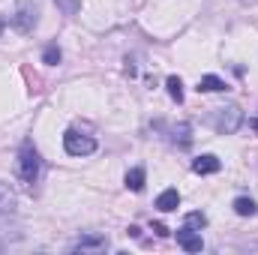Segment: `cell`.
<instances>
[{
	"instance_id": "obj_6",
	"label": "cell",
	"mask_w": 258,
	"mask_h": 255,
	"mask_svg": "<svg viewBox=\"0 0 258 255\" xmlns=\"http://www.w3.org/2000/svg\"><path fill=\"white\" fill-rule=\"evenodd\" d=\"M219 168H222V162H219L216 156H210V153H207V156H198V159L192 162L195 174H216Z\"/></svg>"
},
{
	"instance_id": "obj_14",
	"label": "cell",
	"mask_w": 258,
	"mask_h": 255,
	"mask_svg": "<svg viewBox=\"0 0 258 255\" xmlns=\"http://www.w3.org/2000/svg\"><path fill=\"white\" fill-rule=\"evenodd\" d=\"M54 3L63 9V15H75L81 9V0H54Z\"/></svg>"
},
{
	"instance_id": "obj_5",
	"label": "cell",
	"mask_w": 258,
	"mask_h": 255,
	"mask_svg": "<svg viewBox=\"0 0 258 255\" xmlns=\"http://www.w3.org/2000/svg\"><path fill=\"white\" fill-rule=\"evenodd\" d=\"M177 243L186 249V252H201V234H195V228H189V225H183L180 231H177Z\"/></svg>"
},
{
	"instance_id": "obj_10",
	"label": "cell",
	"mask_w": 258,
	"mask_h": 255,
	"mask_svg": "<svg viewBox=\"0 0 258 255\" xmlns=\"http://www.w3.org/2000/svg\"><path fill=\"white\" fill-rule=\"evenodd\" d=\"M255 201L252 198H234V213H240V216H255Z\"/></svg>"
},
{
	"instance_id": "obj_4",
	"label": "cell",
	"mask_w": 258,
	"mask_h": 255,
	"mask_svg": "<svg viewBox=\"0 0 258 255\" xmlns=\"http://www.w3.org/2000/svg\"><path fill=\"white\" fill-rule=\"evenodd\" d=\"M12 24H15V30H21V33H30L33 30V24H36V6H21L18 9V15L12 18Z\"/></svg>"
},
{
	"instance_id": "obj_20",
	"label": "cell",
	"mask_w": 258,
	"mask_h": 255,
	"mask_svg": "<svg viewBox=\"0 0 258 255\" xmlns=\"http://www.w3.org/2000/svg\"><path fill=\"white\" fill-rule=\"evenodd\" d=\"M240 3H255V0H240Z\"/></svg>"
},
{
	"instance_id": "obj_9",
	"label": "cell",
	"mask_w": 258,
	"mask_h": 255,
	"mask_svg": "<svg viewBox=\"0 0 258 255\" xmlns=\"http://www.w3.org/2000/svg\"><path fill=\"white\" fill-rule=\"evenodd\" d=\"M105 246H108V240L102 234H90V237H81L75 243V249H105Z\"/></svg>"
},
{
	"instance_id": "obj_15",
	"label": "cell",
	"mask_w": 258,
	"mask_h": 255,
	"mask_svg": "<svg viewBox=\"0 0 258 255\" xmlns=\"http://www.w3.org/2000/svg\"><path fill=\"white\" fill-rule=\"evenodd\" d=\"M42 60H45L48 66H57V63H60V48L48 45V48H45V54H42Z\"/></svg>"
},
{
	"instance_id": "obj_3",
	"label": "cell",
	"mask_w": 258,
	"mask_h": 255,
	"mask_svg": "<svg viewBox=\"0 0 258 255\" xmlns=\"http://www.w3.org/2000/svg\"><path fill=\"white\" fill-rule=\"evenodd\" d=\"M63 147H66L69 156H87V153L96 150V141H93L90 135H81V132L69 129V132L63 135Z\"/></svg>"
},
{
	"instance_id": "obj_12",
	"label": "cell",
	"mask_w": 258,
	"mask_h": 255,
	"mask_svg": "<svg viewBox=\"0 0 258 255\" xmlns=\"http://www.w3.org/2000/svg\"><path fill=\"white\" fill-rule=\"evenodd\" d=\"M165 87H168V96H171L174 102H183V84H180L177 75H171V78L165 81Z\"/></svg>"
},
{
	"instance_id": "obj_7",
	"label": "cell",
	"mask_w": 258,
	"mask_h": 255,
	"mask_svg": "<svg viewBox=\"0 0 258 255\" xmlns=\"http://www.w3.org/2000/svg\"><path fill=\"white\" fill-rule=\"evenodd\" d=\"M177 204H180V195H177V189H165L159 198H156V207H159L162 213H168V210H177Z\"/></svg>"
},
{
	"instance_id": "obj_2",
	"label": "cell",
	"mask_w": 258,
	"mask_h": 255,
	"mask_svg": "<svg viewBox=\"0 0 258 255\" xmlns=\"http://www.w3.org/2000/svg\"><path fill=\"white\" fill-rule=\"evenodd\" d=\"M213 129L219 132V135H234L240 123H243V111L237 108V105H225V108H216L213 111Z\"/></svg>"
},
{
	"instance_id": "obj_1",
	"label": "cell",
	"mask_w": 258,
	"mask_h": 255,
	"mask_svg": "<svg viewBox=\"0 0 258 255\" xmlns=\"http://www.w3.org/2000/svg\"><path fill=\"white\" fill-rule=\"evenodd\" d=\"M18 177L27 186H33L39 180V153H36V147L30 141L21 144V153H18Z\"/></svg>"
},
{
	"instance_id": "obj_19",
	"label": "cell",
	"mask_w": 258,
	"mask_h": 255,
	"mask_svg": "<svg viewBox=\"0 0 258 255\" xmlns=\"http://www.w3.org/2000/svg\"><path fill=\"white\" fill-rule=\"evenodd\" d=\"M252 129H255V132H258V117H255V120H252Z\"/></svg>"
},
{
	"instance_id": "obj_18",
	"label": "cell",
	"mask_w": 258,
	"mask_h": 255,
	"mask_svg": "<svg viewBox=\"0 0 258 255\" xmlns=\"http://www.w3.org/2000/svg\"><path fill=\"white\" fill-rule=\"evenodd\" d=\"M153 231H156V234H159V237H168V228H165V225H162V222H153Z\"/></svg>"
},
{
	"instance_id": "obj_16",
	"label": "cell",
	"mask_w": 258,
	"mask_h": 255,
	"mask_svg": "<svg viewBox=\"0 0 258 255\" xmlns=\"http://www.w3.org/2000/svg\"><path fill=\"white\" fill-rule=\"evenodd\" d=\"M186 225H189V228H204V225H207V216H204V213H189V216H186Z\"/></svg>"
},
{
	"instance_id": "obj_11",
	"label": "cell",
	"mask_w": 258,
	"mask_h": 255,
	"mask_svg": "<svg viewBox=\"0 0 258 255\" xmlns=\"http://www.w3.org/2000/svg\"><path fill=\"white\" fill-rule=\"evenodd\" d=\"M126 186L132 192H141L144 189V168H132L126 174Z\"/></svg>"
},
{
	"instance_id": "obj_13",
	"label": "cell",
	"mask_w": 258,
	"mask_h": 255,
	"mask_svg": "<svg viewBox=\"0 0 258 255\" xmlns=\"http://www.w3.org/2000/svg\"><path fill=\"white\" fill-rule=\"evenodd\" d=\"M12 204H15V195H12V189H9L6 183H0V213L12 210Z\"/></svg>"
},
{
	"instance_id": "obj_17",
	"label": "cell",
	"mask_w": 258,
	"mask_h": 255,
	"mask_svg": "<svg viewBox=\"0 0 258 255\" xmlns=\"http://www.w3.org/2000/svg\"><path fill=\"white\" fill-rule=\"evenodd\" d=\"M174 135H180V144L189 147V141H192V138H189V123H180V126L174 129Z\"/></svg>"
},
{
	"instance_id": "obj_8",
	"label": "cell",
	"mask_w": 258,
	"mask_h": 255,
	"mask_svg": "<svg viewBox=\"0 0 258 255\" xmlns=\"http://www.w3.org/2000/svg\"><path fill=\"white\" fill-rule=\"evenodd\" d=\"M198 90H204V93H222V90H228V84L222 78H216V75H204L198 81Z\"/></svg>"
}]
</instances>
